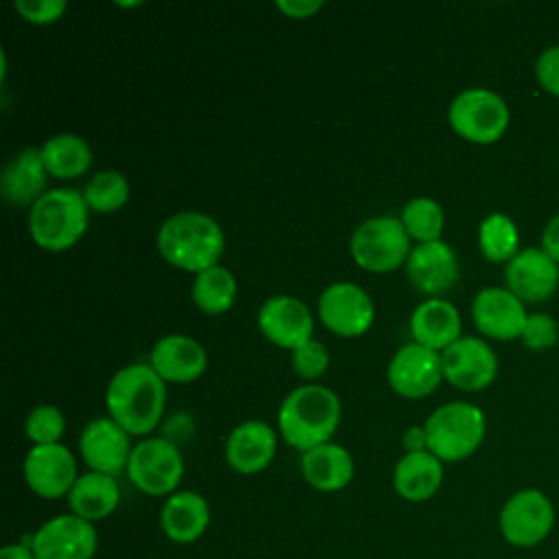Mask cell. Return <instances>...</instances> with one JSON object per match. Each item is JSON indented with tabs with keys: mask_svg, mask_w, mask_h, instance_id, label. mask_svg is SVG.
I'll list each match as a JSON object with an SVG mask.
<instances>
[{
	"mask_svg": "<svg viewBox=\"0 0 559 559\" xmlns=\"http://www.w3.org/2000/svg\"><path fill=\"white\" fill-rule=\"evenodd\" d=\"M105 404L109 417L131 437H146L162 421L166 406V382L151 365H127L109 380Z\"/></svg>",
	"mask_w": 559,
	"mask_h": 559,
	"instance_id": "cell-1",
	"label": "cell"
},
{
	"mask_svg": "<svg viewBox=\"0 0 559 559\" xmlns=\"http://www.w3.org/2000/svg\"><path fill=\"white\" fill-rule=\"evenodd\" d=\"M157 249L170 266L197 275L218 264L225 251V231L210 214L183 210L162 223Z\"/></svg>",
	"mask_w": 559,
	"mask_h": 559,
	"instance_id": "cell-2",
	"label": "cell"
},
{
	"mask_svg": "<svg viewBox=\"0 0 559 559\" xmlns=\"http://www.w3.org/2000/svg\"><path fill=\"white\" fill-rule=\"evenodd\" d=\"M341 421V400L323 384L293 389L280 404V437L295 450L308 452L328 443Z\"/></svg>",
	"mask_w": 559,
	"mask_h": 559,
	"instance_id": "cell-3",
	"label": "cell"
},
{
	"mask_svg": "<svg viewBox=\"0 0 559 559\" xmlns=\"http://www.w3.org/2000/svg\"><path fill=\"white\" fill-rule=\"evenodd\" d=\"M90 207L83 192L55 188L39 197L28 212V234L44 251H68L87 231Z\"/></svg>",
	"mask_w": 559,
	"mask_h": 559,
	"instance_id": "cell-4",
	"label": "cell"
},
{
	"mask_svg": "<svg viewBox=\"0 0 559 559\" xmlns=\"http://www.w3.org/2000/svg\"><path fill=\"white\" fill-rule=\"evenodd\" d=\"M428 450L443 463H459L472 456L487 432L485 413L469 402L437 406L424 421Z\"/></svg>",
	"mask_w": 559,
	"mask_h": 559,
	"instance_id": "cell-5",
	"label": "cell"
},
{
	"mask_svg": "<svg viewBox=\"0 0 559 559\" xmlns=\"http://www.w3.org/2000/svg\"><path fill=\"white\" fill-rule=\"evenodd\" d=\"M509 105L487 87L459 92L448 107V122L456 135L472 144H493L509 127Z\"/></svg>",
	"mask_w": 559,
	"mask_h": 559,
	"instance_id": "cell-6",
	"label": "cell"
},
{
	"mask_svg": "<svg viewBox=\"0 0 559 559\" xmlns=\"http://www.w3.org/2000/svg\"><path fill=\"white\" fill-rule=\"evenodd\" d=\"M354 262L369 273H391L406 264L411 238L395 216H373L360 223L349 238Z\"/></svg>",
	"mask_w": 559,
	"mask_h": 559,
	"instance_id": "cell-7",
	"label": "cell"
},
{
	"mask_svg": "<svg viewBox=\"0 0 559 559\" xmlns=\"http://www.w3.org/2000/svg\"><path fill=\"white\" fill-rule=\"evenodd\" d=\"M127 476L135 489L146 496H170L183 478V459L179 448L164 437H146L133 445Z\"/></svg>",
	"mask_w": 559,
	"mask_h": 559,
	"instance_id": "cell-8",
	"label": "cell"
},
{
	"mask_svg": "<svg viewBox=\"0 0 559 559\" xmlns=\"http://www.w3.org/2000/svg\"><path fill=\"white\" fill-rule=\"evenodd\" d=\"M555 504L539 489H520L507 498L498 515V528L515 548L539 546L555 528Z\"/></svg>",
	"mask_w": 559,
	"mask_h": 559,
	"instance_id": "cell-9",
	"label": "cell"
},
{
	"mask_svg": "<svg viewBox=\"0 0 559 559\" xmlns=\"http://www.w3.org/2000/svg\"><path fill=\"white\" fill-rule=\"evenodd\" d=\"M317 312L330 332L343 338H356L369 332L376 306L362 286L354 282H334L321 293Z\"/></svg>",
	"mask_w": 559,
	"mask_h": 559,
	"instance_id": "cell-10",
	"label": "cell"
},
{
	"mask_svg": "<svg viewBox=\"0 0 559 559\" xmlns=\"http://www.w3.org/2000/svg\"><path fill=\"white\" fill-rule=\"evenodd\" d=\"M37 559H92L98 548V535L92 522L66 513L44 522L31 537Z\"/></svg>",
	"mask_w": 559,
	"mask_h": 559,
	"instance_id": "cell-11",
	"label": "cell"
},
{
	"mask_svg": "<svg viewBox=\"0 0 559 559\" xmlns=\"http://www.w3.org/2000/svg\"><path fill=\"white\" fill-rule=\"evenodd\" d=\"M443 378L461 391H483L498 376V356L478 336H461L441 352Z\"/></svg>",
	"mask_w": 559,
	"mask_h": 559,
	"instance_id": "cell-12",
	"label": "cell"
},
{
	"mask_svg": "<svg viewBox=\"0 0 559 559\" xmlns=\"http://www.w3.org/2000/svg\"><path fill=\"white\" fill-rule=\"evenodd\" d=\"M386 378L397 395L408 400L426 397L443 380L441 352L411 341L402 345L389 360Z\"/></svg>",
	"mask_w": 559,
	"mask_h": 559,
	"instance_id": "cell-13",
	"label": "cell"
},
{
	"mask_svg": "<svg viewBox=\"0 0 559 559\" xmlns=\"http://www.w3.org/2000/svg\"><path fill=\"white\" fill-rule=\"evenodd\" d=\"M76 478L74 454L63 443L33 445L24 459V480L39 498H68Z\"/></svg>",
	"mask_w": 559,
	"mask_h": 559,
	"instance_id": "cell-14",
	"label": "cell"
},
{
	"mask_svg": "<svg viewBox=\"0 0 559 559\" xmlns=\"http://www.w3.org/2000/svg\"><path fill=\"white\" fill-rule=\"evenodd\" d=\"M79 450L90 472L118 476L127 472L133 445L131 435L111 417H94L81 432Z\"/></svg>",
	"mask_w": 559,
	"mask_h": 559,
	"instance_id": "cell-15",
	"label": "cell"
},
{
	"mask_svg": "<svg viewBox=\"0 0 559 559\" xmlns=\"http://www.w3.org/2000/svg\"><path fill=\"white\" fill-rule=\"evenodd\" d=\"M472 319L483 336L496 341H513L522 336L528 312L526 304L518 299L507 286H487L478 290L472 301Z\"/></svg>",
	"mask_w": 559,
	"mask_h": 559,
	"instance_id": "cell-16",
	"label": "cell"
},
{
	"mask_svg": "<svg viewBox=\"0 0 559 559\" xmlns=\"http://www.w3.org/2000/svg\"><path fill=\"white\" fill-rule=\"evenodd\" d=\"M258 330L273 345L293 352L312 338L314 319L301 299L293 295H273L258 310Z\"/></svg>",
	"mask_w": 559,
	"mask_h": 559,
	"instance_id": "cell-17",
	"label": "cell"
},
{
	"mask_svg": "<svg viewBox=\"0 0 559 559\" xmlns=\"http://www.w3.org/2000/svg\"><path fill=\"white\" fill-rule=\"evenodd\" d=\"M504 282L524 304H542L559 286V264L542 247H526L507 262Z\"/></svg>",
	"mask_w": 559,
	"mask_h": 559,
	"instance_id": "cell-18",
	"label": "cell"
},
{
	"mask_svg": "<svg viewBox=\"0 0 559 559\" xmlns=\"http://www.w3.org/2000/svg\"><path fill=\"white\" fill-rule=\"evenodd\" d=\"M404 266L411 284L428 297H441L448 293L461 273L456 253L445 240L415 245Z\"/></svg>",
	"mask_w": 559,
	"mask_h": 559,
	"instance_id": "cell-19",
	"label": "cell"
},
{
	"mask_svg": "<svg viewBox=\"0 0 559 559\" xmlns=\"http://www.w3.org/2000/svg\"><path fill=\"white\" fill-rule=\"evenodd\" d=\"M277 452V432L262 419L238 424L225 441L227 465L245 476L266 469Z\"/></svg>",
	"mask_w": 559,
	"mask_h": 559,
	"instance_id": "cell-20",
	"label": "cell"
},
{
	"mask_svg": "<svg viewBox=\"0 0 559 559\" xmlns=\"http://www.w3.org/2000/svg\"><path fill=\"white\" fill-rule=\"evenodd\" d=\"M148 365L164 382L188 384L203 376L207 367V352L199 341L186 334H168L153 345Z\"/></svg>",
	"mask_w": 559,
	"mask_h": 559,
	"instance_id": "cell-21",
	"label": "cell"
},
{
	"mask_svg": "<svg viewBox=\"0 0 559 559\" xmlns=\"http://www.w3.org/2000/svg\"><path fill=\"white\" fill-rule=\"evenodd\" d=\"M210 504L192 489L175 491L166 498L159 511V526L164 535L175 544H192L210 526Z\"/></svg>",
	"mask_w": 559,
	"mask_h": 559,
	"instance_id": "cell-22",
	"label": "cell"
},
{
	"mask_svg": "<svg viewBox=\"0 0 559 559\" xmlns=\"http://www.w3.org/2000/svg\"><path fill=\"white\" fill-rule=\"evenodd\" d=\"M411 336L415 343L443 352L461 338V314L454 304L443 297L424 299L411 314Z\"/></svg>",
	"mask_w": 559,
	"mask_h": 559,
	"instance_id": "cell-23",
	"label": "cell"
},
{
	"mask_svg": "<svg viewBox=\"0 0 559 559\" xmlns=\"http://www.w3.org/2000/svg\"><path fill=\"white\" fill-rule=\"evenodd\" d=\"M48 170L41 148H24L13 155L0 175L2 199L13 205H33L48 190Z\"/></svg>",
	"mask_w": 559,
	"mask_h": 559,
	"instance_id": "cell-24",
	"label": "cell"
},
{
	"mask_svg": "<svg viewBox=\"0 0 559 559\" xmlns=\"http://www.w3.org/2000/svg\"><path fill=\"white\" fill-rule=\"evenodd\" d=\"M301 474L317 491H341L354 478V459L343 445L328 441L308 452H301Z\"/></svg>",
	"mask_w": 559,
	"mask_h": 559,
	"instance_id": "cell-25",
	"label": "cell"
},
{
	"mask_svg": "<svg viewBox=\"0 0 559 559\" xmlns=\"http://www.w3.org/2000/svg\"><path fill=\"white\" fill-rule=\"evenodd\" d=\"M443 483V461L430 450L406 452L393 467V489L408 502L430 500Z\"/></svg>",
	"mask_w": 559,
	"mask_h": 559,
	"instance_id": "cell-26",
	"label": "cell"
},
{
	"mask_svg": "<svg viewBox=\"0 0 559 559\" xmlns=\"http://www.w3.org/2000/svg\"><path fill=\"white\" fill-rule=\"evenodd\" d=\"M120 502V487L116 476L100 472H85L76 478L68 493L70 511L87 522H98L109 518Z\"/></svg>",
	"mask_w": 559,
	"mask_h": 559,
	"instance_id": "cell-27",
	"label": "cell"
},
{
	"mask_svg": "<svg viewBox=\"0 0 559 559\" xmlns=\"http://www.w3.org/2000/svg\"><path fill=\"white\" fill-rule=\"evenodd\" d=\"M39 148L48 175L57 179H76L92 166V148L76 133H57Z\"/></svg>",
	"mask_w": 559,
	"mask_h": 559,
	"instance_id": "cell-28",
	"label": "cell"
},
{
	"mask_svg": "<svg viewBox=\"0 0 559 559\" xmlns=\"http://www.w3.org/2000/svg\"><path fill=\"white\" fill-rule=\"evenodd\" d=\"M236 293H238L236 277L223 264L210 266L194 275L192 301L205 314L227 312L236 301Z\"/></svg>",
	"mask_w": 559,
	"mask_h": 559,
	"instance_id": "cell-29",
	"label": "cell"
},
{
	"mask_svg": "<svg viewBox=\"0 0 559 559\" xmlns=\"http://www.w3.org/2000/svg\"><path fill=\"white\" fill-rule=\"evenodd\" d=\"M478 249L489 262H511L520 253V231L511 216L493 212L478 227Z\"/></svg>",
	"mask_w": 559,
	"mask_h": 559,
	"instance_id": "cell-30",
	"label": "cell"
},
{
	"mask_svg": "<svg viewBox=\"0 0 559 559\" xmlns=\"http://www.w3.org/2000/svg\"><path fill=\"white\" fill-rule=\"evenodd\" d=\"M400 221H402L408 238L417 240V245L441 240V231L445 225L443 207L430 197H413L402 207Z\"/></svg>",
	"mask_w": 559,
	"mask_h": 559,
	"instance_id": "cell-31",
	"label": "cell"
},
{
	"mask_svg": "<svg viewBox=\"0 0 559 559\" xmlns=\"http://www.w3.org/2000/svg\"><path fill=\"white\" fill-rule=\"evenodd\" d=\"M129 181L120 170H98L83 188V199L90 210L111 214L129 201Z\"/></svg>",
	"mask_w": 559,
	"mask_h": 559,
	"instance_id": "cell-32",
	"label": "cell"
},
{
	"mask_svg": "<svg viewBox=\"0 0 559 559\" xmlns=\"http://www.w3.org/2000/svg\"><path fill=\"white\" fill-rule=\"evenodd\" d=\"M24 430H26V437L33 441V445L59 443L66 430L63 413L52 404H39L28 413Z\"/></svg>",
	"mask_w": 559,
	"mask_h": 559,
	"instance_id": "cell-33",
	"label": "cell"
},
{
	"mask_svg": "<svg viewBox=\"0 0 559 559\" xmlns=\"http://www.w3.org/2000/svg\"><path fill=\"white\" fill-rule=\"evenodd\" d=\"M290 362H293V369L299 378L317 380L330 367V352L321 341L310 338V341H306L304 345H299L290 352Z\"/></svg>",
	"mask_w": 559,
	"mask_h": 559,
	"instance_id": "cell-34",
	"label": "cell"
},
{
	"mask_svg": "<svg viewBox=\"0 0 559 559\" xmlns=\"http://www.w3.org/2000/svg\"><path fill=\"white\" fill-rule=\"evenodd\" d=\"M520 341L531 352H544L550 349L559 341V325L557 321L546 312H533L528 314Z\"/></svg>",
	"mask_w": 559,
	"mask_h": 559,
	"instance_id": "cell-35",
	"label": "cell"
},
{
	"mask_svg": "<svg viewBox=\"0 0 559 559\" xmlns=\"http://www.w3.org/2000/svg\"><path fill=\"white\" fill-rule=\"evenodd\" d=\"M68 4L63 0H17L15 11L31 24L46 26L57 22L66 13Z\"/></svg>",
	"mask_w": 559,
	"mask_h": 559,
	"instance_id": "cell-36",
	"label": "cell"
},
{
	"mask_svg": "<svg viewBox=\"0 0 559 559\" xmlns=\"http://www.w3.org/2000/svg\"><path fill=\"white\" fill-rule=\"evenodd\" d=\"M537 83L552 96H559V44L548 46L535 61Z\"/></svg>",
	"mask_w": 559,
	"mask_h": 559,
	"instance_id": "cell-37",
	"label": "cell"
},
{
	"mask_svg": "<svg viewBox=\"0 0 559 559\" xmlns=\"http://www.w3.org/2000/svg\"><path fill=\"white\" fill-rule=\"evenodd\" d=\"M323 7L321 0H280L275 2V9L282 11L284 15L288 17H295V20H304V17H310L314 15L319 9Z\"/></svg>",
	"mask_w": 559,
	"mask_h": 559,
	"instance_id": "cell-38",
	"label": "cell"
},
{
	"mask_svg": "<svg viewBox=\"0 0 559 559\" xmlns=\"http://www.w3.org/2000/svg\"><path fill=\"white\" fill-rule=\"evenodd\" d=\"M542 249L559 264V214H555L542 231Z\"/></svg>",
	"mask_w": 559,
	"mask_h": 559,
	"instance_id": "cell-39",
	"label": "cell"
},
{
	"mask_svg": "<svg viewBox=\"0 0 559 559\" xmlns=\"http://www.w3.org/2000/svg\"><path fill=\"white\" fill-rule=\"evenodd\" d=\"M402 445L406 452H421L428 450V441H426V430L424 426H411L404 430L402 435Z\"/></svg>",
	"mask_w": 559,
	"mask_h": 559,
	"instance_id": "cell-40",
	"label": "cell"
},
{
	"mask_svg": "<svg viewBox=\"0 0 559 559\" xmlns=\"http://www.w3.org/2000/svg\"><path fill=\"white\" fill-rule=\"evenodd\" d=\"M0 559H37L31 544H7L0 550Z\"/></svg>",
	"mask_w": 559,
	"mask_h": 559,
	"instance_id": "cell-41",
	"label": "cell"
}]
</instances>
